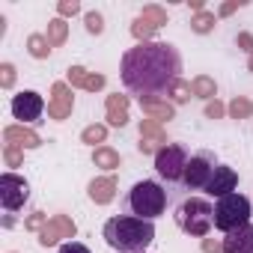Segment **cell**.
I'll list each match as a JSON object with an SVG mask.
<instances>
[{
  "instance_id": "cell-5",
  "label": "cell",
  "mask_w": 253,
  "mask_h": 253,
  "mask_svg": "<svg viewBox=\"0 0 253 253\" xmlns=\"http://www.w3.org/2000/svg\"><path fill=\"white\" fill-rule=\"evenodd\" d=\"M244 223H250V200L241 197L238 191L220 197L217 206H214V229L232 232V229H238Z\"/></svg>"
},
{
  "instance_id": "cell-23",
  "label": "cell",
  "mask_w": 253,
  "mask_h": 253,
  "mask_svg": "<svg viewBox=\"0 0 253 253\" xmlns=\"http://www.w3.org/2000/svg\"><path fill=\"white\" fill-rule=\"evenodd\" d=\"M167 95H170V101L173 104H185L194 92H191V84L188 81H182V78H176L173 84H170V89H167Z\"/></svg>"
},
{
  "instance_id": "cell-12",
  "label": "cell",
  "mask_w": 253,
  "mask_h": 253,
  "mask_svg": "<svg viewBox=\"0 0 253 253\" xmlns=\"http://www.w3.org/2000/svg\"><path fill=\"white\" fill-rule=\"evenodd\" d=\"M167 146V131H164V125L155 122V119H143L140 122V143L137 149L143 155H158V149Z\"/></svg>"
},
{
  "instance_id": "cell-36",
  "label": "cell",
  "mask_w": 253,
  "mask_h": 253,
  "mask_svg": "<svg viewBox=\"0 0 253 253\" xmlns=\"http://www.w3.org/2000/svg\"><path fill=\"white\" fill-rule=\"evenodd\" d=\"M223 113H226V107H223V104H220V101H217V98H214V101H209V104H206V116H209V119H220V116H223Z\"/></svg>"
},
{
  "instance_id": "cell-14",
  "label": "cell",
  "mask_w": 253,
  "mask_h": 253,
  "mask_svg": "<svg viewBox=\"0 0 253 253\" xmlns=\"http://www.w3.org/2000/svg\"><path fill=\"white\" fill-rule=\"evenodd\" d=\"M3 146L36 149V146H42V137L33 128H27V125H6V128H3Z\"/></svg>"
},
{
  "instance_id": "cell-33",
  "label": "cell",
  "mask_w": 253,
  "mask_h": 253,
  "mask_svg": "<svg viewBox=\"0 0 253 253\" xmlns=\"http://www.w3.org/2000/svg\"><path fill=\"white\" fill-rule=\"evenodd\" d=\"M21 158H24V149L3 146V161H6V167H18V164H21Z\"/></svg>"
},
{
  "instance_id": "cell-26",
  "label": "cell",
  "mask_w": 253,
  "mask_h": 253,
  "mask_svg": "<svg viewBox=\"0 0 253 253\" xmlns=\"http://www.w3.org/2000/svg\"><path fill=\"white\" fill-rule=\"evenodd\" d=\"M104 137H107V125H86L81 131V143H89V146L104 143Z\"/></svg>"
},
{
  "instance_id": "cell-16",
  "label": "cell",
  "mask_w": 253,
  "mask_h": 253,
  "mask_svg": "<svg viewBox=\"0 0 253 253\" xmlns=\"http://www.w3.org/2000/svg\"><path fill=\"white\" fill-rule=\"evenodd\" d=\"M223 250L226 253H253V223H244V226L226 232Z\"/></svg>"
},
{
  "instance_id": "cell-25",
  "label": "cell",
  "mask_w": 253,
  "mask_h": 253,
  "mask_svg": "<svg viewBox=\"0 0 253 253\" xmlns=\"http://www.w3.org/2000/svg\"><path fill=\"white\" fill-rule=\"evenodd\" d=\"M214 21H217L214 12H200V15L191 18V30L200 33V36H203V33H211V30H214Z\"/></svg>"
},
{
  "instance_id": "cell-1",
  "label": "cell",
  "mask_w": 253,
  "mask_h": 253,
  "mask_svg": "<svg viewBox=\"0 0 253 253\" xmlns=\"http://www.w3.org/2000/svg\"><path fill=\"white\" fill-rule=\"evenodd\" d=\"M182 72V57L170 42H137L122 54L119 78L125 89L134 95H158L167 92L170 84Z\"/></svg>"
},
{
  "instance_id": "cell-27",
  "label": "cell",
  "mask_w": 253,
  "mask_h": 253,
  "mask_svg": "<svg viewBox=\"0 0 253 253\" xmlns=\"http://www.w3.org/2000/svg\"><path fill=\"white\" fill-rule=\"evenodd\" d=\"M140 18H143V21H149V24H152L155 30H161V27L167 24V12H164L161 6H143Z\"/></svg>"
},
{
  "instance_id": "cell-19",
  "label": "cell",
  "mask_w": 253,
  "mask_h": 253,
  "mask_svg": "<svg viewBox=\"0 0 253 253\" xmlns=\"http://www.w3.org/2000/svg\"><path fill=\"white\" fill-rule=\"evenodd\" d=\"M191 92H194L197 98H203V101H214L217 84H214V78H209V75H197V78L191 81Z\"/></svg>"
},
{
  "instance_id": "cell-29",
  "label": "cell",
  "mask_w": 253,
  "mask_h": 253,
  "mask_svg": "<svg viewBox=\"0 0 253 253\" xmlns=\"http://www.w3.org/2000/svg\"><path fill=\"white\" fill-rule=\"evenodd\" d=\"M86 33H92V36H101L104 33V18H101V12H86Z\"/></svg>"
},
{
  "instance_id": "cell-7",
  "label": "cell",
  "mask_w": 253,
  "mask_h": 253,
  "mask_svg": "<svg viewBox=\"0 0 253 253\" xmlns=\"http://www.w3.org/2000/svg\"><path fill=\"white\" fill-rule=\"evenodd\" d=\"M27 200H30V185H27V179L6 170L3 176H0V203H3V209H6V211H18V209H24Z\"/></svg>"
},
{
  "instance_id": "cell-13",
  "label": "cell",
  "mask_w": 253,
  "mask_h": 253,
  "mask_svg": "<svg viewBox=\"0 0 253 253\" xmlns=\"http://www.w3.org/2000/svg\"><path fill=\"white\" fill-rule=\"evenodd\" d=\"M235 185H238V173H235L232 167H226V164H217L214 173H211V179H209V185H206V194L220 200V197L232 194Z\"/></svg>"
},
{
  "instance_id": "cell-40",
  "label": "cell",
  "mask_w": 253,
  "mask_h": 253,
  "mask_svg": "<svg viewBox=\"0 0 253 253\" xmlns=\"http://www.w3.org/2000/svg\"><path fill=\"white\" fill-rule=\"evenodd\" d=\"M247 72H253V54L247 57Z\"/></svg>"
},
{
  "instance_id": "cell-6",
  "label": "cell",
  "mask_w": 253,
  "mask_h": 253,
  "mask_svg": "<svg viewBox=\"0 0 253 253\" xmlns=\"http://www.w3.org/2000/svg\"><path fill=\"white\" fill-rule=\"evenodd\" d=\"M188 161H191V158H188L185 146H179V143H167V146L158 149V155H155V170H158V176L167 179V182H182Z\"/></svg>"
},
{
  "instance_id": "cell-28",
  "label": "cell",
  "mask_w": 253,
  "mask_h": 253,
  "mask_svg": "<svg viewBox=\"0 0 253 253\" xmlns=\"http://www.w3.org/2000/svg\"><path fill=\"white\" fill-rule=\"evenodd\" d=\"M48 220H51V217H48L45 211H33V214L24 220V229H27V232H42V229L48 226Z\"/></svg>"
},
{
  "instance_id": "cell-15",
  "label": "cell",
  "mask_w": 253,
  "mask_h": 253,
  "mask_svg": "<svg viewBox=\"0 0 253 253\" xmlns=\"http://www.w3.org/2000/svg\"><path fill=\"white\" fill-rule=\"evenodd\" d=\"M104 116H107V125L113 128H122V125H128V95H107L104 101Z\"/></svg>"
},
{
  "instance_id": "cell-3",
  "label": "cell",
  "mask_w": 253,
  "mask_h": 253,
  "mask_svg": "<svg viewBox=\"0 0 253 253\" xmlns=\"http://www.w3.org/2000/svg\"><path fill=\"white\" fill-rule=\"evenodd\" d=\"M128 209H131V214L140 217V220H155V217H161L164 209H167V191H164L158 182L143 179V182H137V185L131 188V194H128Z\"/></svg>"
},
{
  "instance_id": "cell-20",
  "label": "cell",
  "mask_w": 253,
  "mask_h": 253,
  "mask_svg": "<svg viewBox=\"0 0 253 253\" xmlns=\"http://www.w3.org/2000/svg\"><path fill=\"white\" fill-rule=\"evenodd\" d=\"M92 164L101 167V170H107V173H113V170L119 167V152L110 149V146H95V152H92Z\"/></svg>"
},
{
  "instance_id": "cell-2",
  "label": "cell",
  "mask_w": 253,
  "mask_h": 253,
  "mask_svg": "<svg viewBox=\"0 0 253 253\" xmlns=\"http://www.w3.org/2000/svg\"><path fill=\"white\" fill-rule=\"evenodd\" d=\"M101 235L119 253H143L152 244V238H155V223L152 220H140L134 214H116V217H110L104 223Z\"/></svg>"
},
{
  "instance_id": "cell-4",
  "label": "cell",
  "mask_w": 253,
  "mask_h": 253,
  "mask_svg": "<svg viewBox=\"0 0 253 253\" xmlns=\"http://www.w3.org/2000/svg\"><path fill=\"white\" fill-rule=\"evenodd\" d=\"M176 223H179L182 232L206 238L209 229L214 226V206L209 200H203V197H191L176 209Z\"/></svg>"
},
{
  "instance_id": "cell-39",
  "label": "cell",
  "mask_w": 253,
  "mask_h": 253,
  "mask_svg": "<svg viewBox=\"0 0 253 253\" xmlns=\"http://www.w3.org/2000/svg\"><path fill=\"white\" fill-rule=\"evenodd\" d=\"M241 6H244V3H241V0H232V3H223V6L217 9V15H220V18H226V15H232L235 9H241Z\"/></svg>"
},
{
  "instance_id": "cell-11",
  "label": "cell",
  "mask_w": 253,
  "mask_h": 253,
  "mask_svg": "<svg viewBox=\"0 0 253 253\" xmlns=\"http://www.w3.org/2000/svg\"><path fill=\"white\" fill-rule=\"evenodd\" d=\"M75 232H78V226H75V220H72L69 214H54V217L48 220V226L39 232V244H42V247H54V244H60L63 238H75Z\"/></svg>"
},
{
  "instance_id": "cell-30",
  "label": "cell",
  "mask_w": 253,
  "mask_h": 253,
  "mask_svg": "<svg viewBox=\"0 0 253 253\" xmlns=\"http://www.w3.org/2000/svg\"><path fill=\"white\" fill-rule=\"evenodd\" d=\"M86 69L84 66H69V72H66V81H69V86H81L84 89V81H86Z\"/></svg>"
},
{
  "instance_id": "cell-34",
  "label": "cell",
  "mask_w": 253,
  "mask_h": 253,
  "mask_svg": "<svg viewBox=\"0 0 253 253\" xmlns=\"http://www.w3.org/2000/svg\"><path fill=\"white\" fill-rule=\"evenodd\" d=\"M84 89H86V92H98V89H104V75L89 72V75H86V81H84Z\"/></svg>"
},
{
  "instance_id": "cell-22",
  "label": "cell",
  "mask_w": 253,
  "mask_h": 253,
  "mask_svg": "<svg viewBox=\"0 0 253 253\" xmlns=\"http://www.w3.org/2000/svg\"><path fill=\"white\" fill-rule=\"evenodd\" d=\"M27 51H30V57H36V60H48L51 57V42L45 39V33H33L30 39H27Z\"/></svg>"
},
{
  "instance_id": "cell-18",
  "label": "cell",
  "mask_w": 253,
  "mask_h": 253,
  "mask_svg": "<svg viewBox=\"0 0 253 253\" xmlns=\"http://www.w3.org/2000/svg\"><path fill=\"white\" fill-rule=\"evenodd\" d=\"M116 176H98V179H92L89 182V200L95 203V206H107L113 197H116Z\"/></svg>"
},
{
  "instance_id": "cell-9",
  "label": "cell",
  "mask_w": 253,
  "mask_h": 253,
  "mask_svg": "<svg viewBox=\"0 0 253 253\" xmlns=\"http://www.w3.org/2000/svg\"><path fill=\"white\" fill-rule=\"evenodd\" d=\"M45 113V101L39 92L33 89H24L12 98V116L18 119V125H27V122H39Z\"/></svg>"
},
{
  "instance_id": "cell-17",
  "label": "cell",
  "mask_w": 253,
  "mask_h": 253,
  "mask_svg": "<svg viewBox=\"0 0 253 253\" xmlns=\"http://www.w3.org/2000/svg\"><path fill=\"white\" fill-rule=\"evenodd\" d=\"M140 107H143V113H146L149 119H155V122H167V119L176 116V104L167 101V98H158V95H143V98H140Z\"/></svg>"
},
{
  "instance_id": "cell-24",
  "label": "cell",
  "mask_w": 253,
  "mask_h": 253,
  "mask_svg": "<svg viewBox=\"0 0 253 253\" xmlns=\"http://www.w3.org/2000/svg\"><path fill=\"white\" fill-rule=\"evenodd\" d=\"M226 113H229L232 119H247V116H253V104H250L244 95H235V98L226 104Z\"/></svg>"
},
{
  "instance_id": "cell-37",
  "label": "cell",
  "mask_w": 253,
  "mask_h": 253,
  "mask_svg": "<svg viewBox=\"0 0 253 253\" xmlns=\"http://www.w3.org/2000/svg\"><path fill=\"white\" fill-rule=\"evenodd\" d=\"M203 253H226V250H223V241H217V238H203Z\"/></svg>"
},
{
  "instance_id": "cell-10",
  "label": "cell",
  "mask_w": 253,
  "mask_h": 253,
  "mask_svg": "<svg viewBox=\"0 0 253 253\" xmlns=\"http://www.w3.org/2000/svg\"><path fill=\"white\" fill-rule=\"evenodd\" d=\"M72 107H75V95H72V86L66 81H57L51 86V98H48V116L63 122L72 116Z\"/></svg>"
},
{
  "instance_id": "cell-21",
  "label": "cell",
  "mask_w": 253,
  "mask_h": 253,
  "mask_svg": "<svg viewBox=\"0 0 253 253\" xmlns=\"http://www.w3.org/2000/svg\"><path fill=\"white\" fill-rule=\"evenodd\" d=\"M45 39L51 42V48H60V45L69 39V24H66V18H51V21H48V30H45Z\"/></svg>"
},
{
  "instance_id": "cell-8",
  "label": "cell",
  "mask_w": 253,
  "mask_h": 253,
  "mask_svg": "<svg viewBox=\"0 0 253 253\" xmlns=\"http://www.w3.org/2000/svg\"><path fill=\"white\" fill-rule=\"evenodd\" d=\"M214 167H217V164H214V155H211V152H200V155H194V158L188 161V167H185L182 185L191 188V191L206 188L209 179H211V173H214Z\"/></svg>"
},
{
  "instance_id": "cell-35",
  "label": "cell",
  "mask_w": 253,
  "mask_h": 253,
  "mask_svg": "<svg viewBox=\"0 0 253 253\" xmlns=\"http://www.w3.org/2000/svg\"><path fill=\"white\" fill-rule=\"evenodd\" d=\"M57 253H89V247H86V244H81V241H63Z\"/></svg>"
},
{
  "instance_id": "cell-38",
  "label": "cell",
  "mask_w": 253,
  "mask_h": 253,
  "mask_svg": "<svg viewBox=\"0 0 253 253\" xmlns=\"http://www.w3.org/2000/svg\"><path fill=\"white\" fill-rule=\"evenodd\" d=\"M235 45H238L241 51L253 54V36H250V33H238V36H235Z\"/></svg>"
},
{
  "instance_id": "cell-32",
  "label": "cell",
  "mask_w": 253,
  "mask_h": 253,
  "mask_svg": "<svg viewBox=\"0 0 253 253\" xmlns=\"http://www.w3.org/2000/svg\"><path fill=\"white\" fill-rule=\"evenodd\" d=\"M57 12H60V18L78 15V12H81V3H78V0H60V3H57Z\"/></svg>"
},
{
  "instance_id": "cell-31",
  "label": "cell",
  "mask_w": 253,
  "mask_h": 253,
  "mask_svg": "<svg viewBox=\"0 0 253 253\" xmlns=\"http://www.w3.org/2000/svg\"><path fill=\"white\" fill-rule=\"evenodd\" d=\"M0 86L3 89L15 86V66L12 63H0Z\"/></svg>"
}]
</instances>
